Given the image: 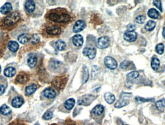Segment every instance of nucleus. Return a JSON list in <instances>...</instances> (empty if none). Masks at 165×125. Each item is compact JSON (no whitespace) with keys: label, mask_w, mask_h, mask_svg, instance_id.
I'll use <instances>...</instances> for the list:
<instances>
[{"label":"nucleus","mask_w":165,"mask_h":125,"mask_svg":"<svg viewBox=\"0 0 165 125\" xmlns=\"http://www.w3.org/2000/svg\"><path fill=\"white\" fill-rule=\"evenodd\" d=\"M46 19L53 25H66L71 22L72 16L65 9H51L46 14Z\"/></svg>","instance_id":"nucleus-1"},{"label":"nucleus","mask_w":165,"mask_h":125,"mask_svg":"<svg viewBox=\"0 0 165 125\" xmlns=\"http://www.w3.org/2000/svg\"><path fill=\"white\" fill-rule=\"evenodd\" d=\"M21 15L18 12H14L12 13L9 14L6 17H5L2 19V25L3 27L5 28H12L15 26L18 22L20 21Z\"/></svg>","instance_id":"nucleus-2"},{"label":"nucleus","mask_w":165,"mask_h":125,"mask_svg":"<svg viewBox=\"0 0 165 125\" xmlns=\"http://www.w3.org/2000/svg\"><path fill=\"white\" fill-rule=\"evenodd\" d=\"M68 78L67 75H63V76H58L54 78L52 81V86L55 88L57 89L58 91L62 90L65 87L66 84L68 82Z\"/></svg>","instance_id":"nucleus-3"},{"label":"nucleus","mask_w":165,"mask_h":125,"mask_svg":"<svg viewBox=\"0 0 165 125\" xmlns=\"http://www.w3.org/2000/svg\"><path fill=\"white\" fill-rule=\"evenodd\" d=\"M62 29H61L60 25H50L44 28V33L47 34L48 36H52V37H56L61 35Z\"/></svg>","instance_id":"nucleus-4"},{"label":"nucleus","mask_w":165,"mask_h":125,"mask_svg":"<svg viewBox=\"0 0 165 125\" xmlns=\"http://www.w3.org/2000/svg\"><path fill=\"white\" fill-rule=\"evenodd\" d=\"M131 94H128V93H123V94L121 95V98L119 100V101H117L116 103L115 104V108H121L124 106H126L127 104H128L129 103V101L128 99L127 98V97L130 96Z\"/></svg>","instance_id":"nucleus-5"},{"label":"nucleus","mask_w":165,"mask_h":125,"mask_svg":"<svg viewBox=\"0 0 165 125\" xmlns=\"http://www.w3.org/2000/svg\"><path fill=\"white\" fill-rule=\"evenodd\" d=\"M95 98H96V97L93 96L91 94L84 95V96H82L79 99L78 104L79 105H89Z\"/></svg>","instance_id":"nucleus-6"},{"label":"nucleus","mask_w":165,"mask_h":125,"mask_svg":"<svg viewBox=\"0 0 165 125\" xmlns=\"http://www.w3.org/2000/svg\"><path fill=\"white\" fill-rule=\"evenodd\" d=\"M98 47L100 48H106L109 46L110 45V39L108 36H102L100 37L97 41Z\"/></svg>","instance_id":"nucleus-7"},{"label":"nucleus","mask_w":165,"mask_h":125,"mask_svg":"<svg viewBox=\"0 0 165 125\" xmlns=\"http://www.w3.org/2000/svg\"><path fill=\"white\" fill-rule=\"evenodd\" d=\"M105 65L106 66L107 68H109V69H112V70H114L115 68H117V62L115 61L113 58L109 57V56H107L106 57L104 60Z\"/></svg>","instance_id":"nucleus-8"},{"label":"nucleus","mask_w":165,"mask_h":125,"mask_svg":"<svg viewBox=\"0 0 165 125\" xmlns=\"http://www.w3.org/2000/svg\"><path fill=\"white\" fill-rule=\"evenodd\" d=\"M82 53L85 56H87L89 59H93L96 55V48H90V47H86L82 51Z\"/></svg>","instance_id":"nucleus-9"},{"label":"nucleus","mask_w":165,"mask_h":125,"mask_svg":"<svg viewBox=\"0 0 165 125\" xmlns=\"http://www.w3.org/2000/svg\"><path fill=\"white\" fill-rule=\"evenodd\" d=\"M104 107L101 104H98V105L95 106L93 109L92 110L91 114L93 116L96 117H101L104 113Z\"/></svg>","instance_id":"nucleus-10"},{"label":"nucleus","mask_w":165,"mask_h":125,"mask_svg":"<svg viewBox=\"0 0 165 125\" xmlns=\"http://www.w3.org/2000/svg\"><path fill=\"white\" fill-rule=\"evenodd\" d=\"M29 80V75L25 72H20L15 79V82L18 84H25Z\"/></svg>","instance_id":"nucleus-11"},{"label":"nucleus","mask_w":165,"mask_h":125,"mask_svg":"<svg viewBox=\"0 0 165 125\" xmlns=\"http://www.w3.org/2000/svg\"><path fill=\"white\" fill-rule=\"evenodd\" d=\"M85 27H86V23H85L84 21L83 20H78L74 24L73 31L75 33H78L82 31L85 29Z\"/></svg>","instance_id":"nucleus-12"},{"label":"nucleus","mask_w":165,"mask_h":125,"mask_svg":"<svg viewBox=\"0 0 165 125\" xmlns=\"http://www.w3.org/2000/svg\"><path fill=\"white\" fill-rule=\"evenodd\" d=\"M138 35L136 32H126L124 34V38L125 40H126L127 42H135V40L137 39Z\"/></svg>","instance_id":"nucleus-13"},{"label":"nucleus","mask_w":165,"mask_h":125,"mask_svg":"<svg viewBox=\"0 0 165 125\" xmlns=\"http://www.w3.org/2000/svg\"><path fill=\"white\" fill-rule=\"evenodd\" d=\"M73 43L76 47H81L83 44V38L82 35H75L72 38Z\"/></svg>","instance_id":"nucleus-14"},{"label":"nucleus","mask_w":165,"mask_h":125,"mask_svg":"<svg viewBox=\"0 0 165 125\" xmlns=\"http://www.w3.org/2000/svg\"><path fill=\"white\" fill-rule=\"evenodd\" d=\"M44 97H46L48 99H52L55 98L56 97V91H55L53 88H46L45 90L43 92Z\"/></svg>","instance_id":"nucleus-15"},{"label":"nucleus","mask_w":165,"mask_h":125,"mask_svg":"<svg viewBox=\"0 0 165 125\" xmlns=\"http://www.w3.org/2000/svg\"><path fill=\"white\" fill-rule=\"evenodd\" d=\"M25 10L28 12V13H31V12L35 11V2L34 1H31V0L27 1L25 2Z\"/></svg>","instance_id":"nucleus-16"},{"label":"nucleus","mask_w":165,"mask_h":125,"mask_svg":"<svg viewBox=\"0 0 165 125\" xmlns=\"http://www.w3.org/2000/svg\"><path fill=\"white\" fill-rule=\"evenodd\" d=\"M12 4L10 2H6L5 3L0 9V12L3 15H6V14L9 13L10 12L12 11Z\"/></svg>","instance_id":"nucleus-17"},{"label":"nucleus","mask_w":165,"mask_h":125,"mask_svg":"<svg viewBox=\"0 0 165 125\" xmlns=\"http://www.w3.org/2000/svg\"><path fill=\"white\" fill-rule=\"evenodd\" d=\"M23 103H24V100H23V98H22V97L18 96L15 97V98L12 100V105L13 106L14 108H18L23 104Z\"/></svg>","instance_id":"nucleus-18"},{"label":"nucleus","mask_w":165,"mask_h":125,"mask_svg":"<svg viewBox=\"0 0 165 125\" xmlns=\"http://www.w3.org/2000/svg\"><path fill=\"white\" fill-rule=\"evenodd\" d=\"M38 62L37 56L34 54H31L28 58V64L30 68H34L36 66Z\"/></svg>","instance_id":"nucleus-19"},{"label":"nucleus","mask_w":165,"mask_h":125,"mask_svg":"<svg viewBox=\"0 0 165 125\" xmlns=\"http://www.w3.org/2000/svg\"><path fill=\"white\" fill-rule=\"evenodd\" d=\"M160 65H161L160 60H159L158 58L155 57V56L152 58L151 62V65L152 69H154V71H157L160 68Z\"/></svg>","instance_id":"nucleus-20"},{"label":"nucleus","mask_w":165,"mask_h":125,"mask_svg":"<svg viewBox=\"0 0 165 125\" xmlns=\"http://www.w3.org/2000/svg\"><path fill=\"white\" fill-rule=\"evenodd\" d=\"M15 73H16V70L13 67H8L4 71V75L6 77H13Z\"/></svg>","instance_id":"nucleus-21"},{"label":"nucleus","mask_w":165,"mask_h":125,"mask_svg":"<svg viewBox=\"0 0 165 125\" xmlns=\"http://www.w3.org/2000/svg\"><path fill=\"white\" fill-rule=\"evenodd\" d=\"M0 113L3 115L8 116L9 114H11L12 110L10 109L9 106H7L6 104H3V105L0 108Z\"/></svg>","instance_id":"nucleus-22"},{"label":"nucleus","mask_w":165,"mask_h":125,"mask_svg":"<svg viewBox=\"0 0 165 125\" xmlns=\"http://www.w3.org/2000/svg\"><path fill=\"white\" fill-rule=\"evenodd\" d=\"M18 44L15 41H10L8 44V48H9V50L12 52H17L18 49Z\"/></svg>","instance_id":"nucleus-23"},{"label":"nucleus","mask_w":165,"mask_h":125,"mask_svg":"<svg viewBox=\"0 0 165 125\" xmlns=\"http://www.w3.org/2000/svg\"><path fill=\"white\" fill-rule=\"evenodd\" d=\"M18 40L20 43L22 44H25L30 40V35L28 34H22V35H19L18 38Z\"/></svg>","instance_id":"nucleus-24"},{"label":"nucleus","mask_w":165,"mask_h":125,"mask_svg":"<svg viewBox=\"0 0 165 125\" xmlns=\"http://www.w3.org/2000/svg\"><path fill=\"white\" fill-rule=\"evenodd\" d=\"M148 16L151 19H158L159 16H160V13L158 12L157 11L156 9H150L148 12Z\"/></svg>","instance_id":"nucleus-25"},{"label":"nucleus","mask_w":165,"mask_h":125,"mask_svg":"<svg viewBox=\"0 0 165 125\" xmlns=\"http://www.w3.org/2000/svg\"><path fill=\"white\" fill-rule=\"evenodd\" d=\"M104 98L106 100L107 103L111 104H112L114 101H115V97L112 94H111V93H106L104 95Z\"/></svg>","instance_id":"nucleus-26"},{"label":"nucleus","mask_w":165,"mask_h":125,"mask_svg":"<svg viewBox=\"0 0 165 125\" xmlns=\"http://www.w3.org/2000/svg\"><path fill=\"white\" fill-rule=\"evenodd\" d=\"M36 90H37V85L35 84H32L27 87L26 89H25V93H26L27 95H31L33 93H35Z\"/></svg>","instance_id":"nucleus-27"},{"label":"nucleus","mask_w":165,"mask_h":125,"mask_svg":"<svg viewBox=\"0 0 165 125\" xmlns=\"http://www.w3.org/2000/svg\"><path fill=\"white\" fill-rule=\"evenodd\" d=\"M155 26H156V22L152 21V20H149V21H148V22L146 23L145 28L147 31L151 32L154 30Z\"/></svg>","instance_id":"nucleus-28"},{"label":"nucleus","mask_w":165,"mask_h":125,"mask_svg":"<svg viewBox=\"0 0 165 125\" xmlns=\"http://www.w3.org/2000/svg\"><path fill=\"white\" fill-rule=\"evenodd\" d=\"M55 46L56 48L59 51H63L66 49V47H67V45L62 40H58L57 41L56 43H55Z\"/></svg>","instance_id":"nucleus-29"},{"label":"nucleus","mask_w":165,"mask_h":125,"mask_svg":"<svg viewBox=\"0 0 165 125\" xmlns=\"http://www.w3.org/2000/svg\"><path fill=\"white\" fill-rule=\"evenodd\" d=\"M74 105H75V100L74 98L68 99L64 103V107L66 108V109L68 110H71L74 108Z\"/></svg>","instance_id":"nucleus-30"},{"label":"nucleus","mask_w":165,"mask_h":125,"mask_svg":"<svg viewBox=\"0 0 165 125\" xmlns=\"http://www.w3.org/2000/svg\"><path fill=\"white\" fill-rule=\"evenodd\" d=\"M156 107L160 111H164L165 108V99H161L156 102Z\"/></svg>","instance_id":"nucleus-31"},{"label":"nucleus","mask_w":165,"mask_h":125,"mask_svg":"<svg viewBox=\"0 0 165 125\" xmlns=\"http://www.w3.org/2000/svg\"><path fill=\"white\" fill-rule=\"evenodd\" d=\"M61 62L57 61V60H51L50 62V67L52 68L53 70H55V69H58L61 66Z\"/></svg>","instance_id":"nucleus-32"},{"label":"nucleus","mask_w":165,"mask_h":125,"mask_svg":"<svg viewBox=\"0 0 165 125\" xmlns=\"http://www.w3.org/2000/svg\"><path fill=\"white\" fill-rule=\"evenodd\" d=\"M139 77V73L136 71H132L130 72L129 74L127 75V79L129 80V81H133V80H135L137 78Z\"/></svg>","instance_id":"nucleus-33"},{"label":"nucleus","mask_w":165,"mask_h":125,"mask_svg":"<svg viewBox=\"0 0 165 125\" xmlns=\"http://www.w3.org/2000/svg\"><path fill=\"white\" fill-rule=\"evenodd\" d=\"M89 78V71L87 66H83V71H82V83H86Z\"/></svg>","instance_id":"nucleus-34"},{"label":"nucleus","mask_w":165,"mask_h":125,"mask_svg":"<svg viewBox=\"0 0 165 125\" xmlns=\"http://www.w3.org/2000/svg\"><path fill=\"white\" fill-rule=\"evenodd\" d=\"M155 51L159 55H162L164 52V45L162 43H159V44L157 45L156 48H155Z\"/></svg>","instance_id":"nucleus-35"},{"label":"nucleus","mask_w":165,"mask_h":125,"mask_svg":"<svg viewBox=\"0 0 165 125\" xmlns=\"http://www.w3.org/2000/svg\"><path fill=\"white\" fill-rule=\"evenodd\" d=\"M30 41H31V44H33V45L37 44V43H38V42H40L39 36H38L37 34H34V35H32V37L31 38Z\"/></svg>","instance_id":"nucleus-36"},{"label":"nucleus","mask_w":165,"mask_h":125,"mask_svg":"<svg viewBox=\"0 0 165 125\" xmlns=\"http://www.w3.org/2000/svg\"><path fill=\"white\" fill-rule=\"evenodd\" d=\"M135 101H137L138 103H144V102H148V101H154V98H140V97H136L135 98Z\"/></svg>","instance_id":"nucleus-37"},{"label":"nucleus","mask_w":165,"mask_h":125,"mask_svg":"<svg viewBox=\"0 0 165 125\" xmlns=\"http://www.w3.org/2000/svg\"><path fill=\"white\" fill-rule=\"evenodd\" d=\"M146 18L145 16H142V15H140V16H138L137 17L135 18V22L138 23V24H143L145 21Z\"/></svg>","instance_id":"nucleus-38"},{"label":"nucleus","mask_w":165,"mask_h":125,"mask_svg":"<svg viewBox=\"0 0 165 125\" xmlns=\"http://www.w3.org/2000/svg\"><path fill=\"white\" fill-rule=\"evenodd\" d=\"M53 117V113L51 111H48L47 112H45V114H44L43 118L44 120H50Z\"/></svg>","instance_id":"nucleus-39"},{"label":"nucleus","mask_w":165,"mask_h":125,"mask_svg":"<svg viewBox=\"0 0 165 125\" xmlns=\"http://www.w3.org/2000/svg\"><path fill=\"white\" fill-rule=\"evenodd\" d=\"M98 73H99V68L97 66H93L92 68V77H93V78H96Z\"/></svg>","instance_id":"nucleus-40"},{"label":"nucleus","mask_w":165,"mask_h":125,"mask_svg":"<svg viewBox=\"0 0 165 125\" xmlns=\"http://www.w3.org/2000/svg\"><path fill=\"white\" fill-rule=\"evenodd\" d=\"M153 3H154V5H155V6L158 8V9H160V11L162 12V6H161V1H159V0H154V2H153Z\"/></svg>","instance_id":"nucleus-41"},{"label":"nucleus","mask_w":165,"mask_h":125,"mask_svg":"<svg viewBox=\"0 0 165 125\" xmlns=\"http://www.w3.org/2000/svg\"><path fill=\"white\" fill-rule=\"evenodd\" d=\"M128 65H129V62H128V61H123V62L121 63V65H120V68L125 70V69H127Z\"/></svg>","instance_id":"nucleus-42"},{"label":"nucleus","mask_w":165,"mask_h":125,"mask_svg":"<svg viewBox=\"0 0 165 125\" xmlns=\"http://www.w3.org/2000/svg\"><path fill=\"white\" fill-rule=\"evenodd\" d=\"M9 125H26L23 122V121H15L13 122H12V123L9 124Z\"/></svg>","instance_id":"nucleus-43"},{"label":"nucleus","mask_w":165,"mask_h":125,"mask_svg":"<svg viewBox=\"0 0 165 125\" xmlns=\"http://www.w3.org/2000/svg\"><path fill=\"white\" fill-rule=\"evenodd\" d=\"M135 29H136V26L135 25L130 24L128 25V32H133L134 30H135Z\"/></svg>","instance_id":"nucleus-44"},{"label":"nucleus","mask_w":165,"mask_h":125,"mask_svg":"<svg viewBox=\"0 0 165 125\" xmlns=\"http://www.w3.org/2000/svg\"><path fill=\"white\" fill-rule=\"evenodd\" d=\"M64 125H76V124L74 121H72L70 119H68V120H66Z\"/></svg>","instance_id":"nucleus-45"},{"label":"nucleus","mask_w":165,"mask_h":125,"mask_svg":"<svg viewBox=\"0 0 165 125\" xmlns=\"http://www.w3.org/2000/svg\"><path fill=\"white\" fill-rule=\"evenodd\" d=\"M5 90V88L4 86L0 84V95H2V94H4Z\"/></svg>","instance_id":"nucleus-46"},{"label":"nucleus","mask_w":165,"mask_h":125,"mask_svg":"<svg viewBox=\"0 0 165 125\" xmlns=\"http://www.w3.org/2000/svg\"><path fill=\"white\" fill-rule=\"evenodd\" d=\"M162 35H163L164 38V39H165V27H164L163 32H162Z\"/></svg>","instance_id":"nucleus-47"},{"label":"nucleus","mask_w":165,"mask_h":125,"mask_svg":"<svg viewBox=\"0 0 165 125\" xmlns=\"http://www.w3.org/2000/svg\"><path fill=\"white\" fill-rule=\"evenodd\" d=\"M50 125H57V124H50Z\"/></svg>","instance_id":"nucleus-48"},{"label":"nucleus","mask_w":165,"mask_h":125,"mask_svg":"<svg viewBox=\"0 0 165 125\" xmlns=\"http://www.w3.org/2000/svg\"><path fill=\"white\" fill-rule=\"evenodd\" d=\"M35 125H39V124H35Z\"/></svg>","instance_id":"nucleus-49"},{"label":"nucleus","mask_w":165,"mask_h":125,"mask_svg":"<svg viewBox=\"0 0 165 125\" xmlns=\"http://www.w3.org/2000/svg\"><path fill=\"white\" fill-rule=\"evenodd\" d=\"M0 72H1V66H0Z\"/></svg>","instance_id":"nucleus-50"},{"label":"nucleus","mask_w":165,"mask_h":125,"mask_svg":"<svg viewBox=\"0 0 165 125\" xmlns=\"http://www.w3.org/2000/svg\"><path fill=\"white\" fill-rule=\"evenodd\" d=\"M122 125H128V124H122Z\"/></svg>","instance_id":"nucleus-51"}]
</instances>
